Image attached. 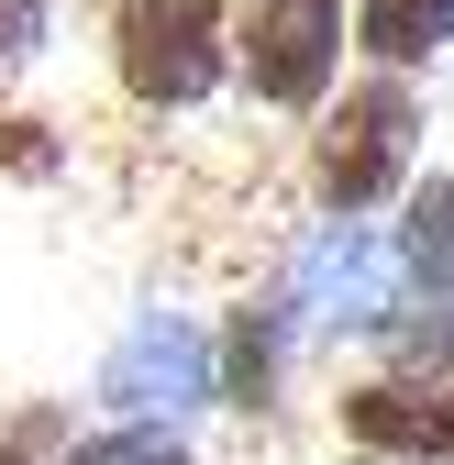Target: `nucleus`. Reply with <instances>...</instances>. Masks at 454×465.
Masks as SVG:
<instances>
[{"instance_id": "obj_15", "label": "nucleus", "mask_w": 454, "mask_h": 465, "mask_svg": "<svg viewBox=\"0 0 454 465\" xmlns=\"http://www.w3.org/2000/svg\"><path fill=\"white\" fill-rule=\"evenodd\" d=\"M355 465H410V454H355Z\"/></svg>"}, {"instance_id": "obj_2", "label": "nucleus", "mask_w": 454, "mask_h": 465, "mask_svg": "<svg viewBox=\"0 0 454 465\" xmlns=\"http://www.w3.org/2000/svg\"><path fill=\"white\" fill-rule=\"evenodd\" d=\"M111 67L144 111H189L222 89L233 67V34H222L211 0H123V23H111Z\"/></svg>"}, {"instance_id": "obj_1", "label": "nucleus", "mask_w": 454, "mask_h": 465, "mask_svg": "<svg viewBox=\"0 0 454 465\" xmlns=\"http://www.w3.org/2000/svg\"><path fill=\"white\" fill-rule=\"evenodd\" d=\"M410 144H421V100L400 78H366L344 111L321 123V155H311V178L332 200V222H366L410 189Z\"/></svg>"}, {"instance_id": "obj_12", "label": "nucleus", "mask_w": 454, "mask_h": 465, "mask_svg": "<svg viewBox=\"0 0 454 465\" xmlns=\"http://www.w3.org/2000/svg\"><path fill=\"white\" fill-rule=\"evenodd\" d=\"M67 465H200L178 432H144V421H123V432H100V443H78Z\"/></svg>"}, {"instance_id": "obj_7", "label": "nucleus", "mask_w": 454, "mask_h": 465, "mask_svg": "<svg viewBox=\"0 0 454 465\" xmlns=\"http://www.w3.org/2000/svg\"><path fill=\"white\" fill-rule=\"evenodd\" d=\"M289 300H244L233 332L211 343V399H233V411H277V377H289Z\"/></svg>"}, {"instance_id": "obj_13", "label": "nucleus", "mask_w": 454, "mask_h": 465, "mask_svg": "<svg viewBox=\"0 0 454 465\" xmlns=\"http://www.w3.org/2000/svg\"><path fill=\"white\" fill-rule=\"evenodd\" d=\"M0 166H12V178H55V144H44V123H0Z\"/></svg>"}, {"instance_id": "obj_9", "label": "nucleus", "mask_w": 454, "mask_h": 465, "mask_svg": "<svg viewBox=\"0 0 454 465\" xmlns=\"http://www.w3.org/2000/svg\"><path fill=\"white\" fill-rule=\"evenodd\" d=\"M355 45L400 78V67H421V55L454 45V0H366V12H355Z\"/></svg>"}, {"instance_id": "obj_6", "label": "nucleus", "mask_w": 454, "mask_h": 465, "mask_svg": "<svg viewBox=\"0 0 454 465\" xmlns=\"http://www.w3.org/2000/svg\"><path fill=\"white\" fill-rule=\"evenodd\" d=\"M344 432L366 454H410V465H454V388H410V377H366L344 399Z\"/></svg>"}, {"instance_id": "obj_10", "label": "nucleus", "mask_w": 454, "mask_h": 465, "mask_svg": "<svg viewBox=\"0 0 454 465\" xmlns=\"http://www.w3.org/2000/svg\"><path fill=\"white\" fill-rule=\"evenodd\" d=\"M377 343H388V366H400L410 388H443V366H454V311L410 288V300H400V311L377 322Z\"/></svg>"}, {"instance_id": "obj_8", "label": "nucleus", "mask_w": 454, "mask_h": 465, "mask_svg": "<svg viewBox=\"0 0 454 465\" xmlns=\"http://www.w3.org/2000/svg\"><path fill=\"white\" fill-rule=\"evenodd\" d=\"M410 200V222H400V277L421 288V300H454V178H421V189H400Z\"/></svg>"}, {"instance_id": "obj_3", "label": "nucleus", "mask_w": 454, "mask_h": 465, "mask_svg": "<svg viewBox=\"0 0 454 465\" xmlns=\"http://www.w3.org/2000/svg\"><path fill=\"white\" fill-rule=\"evenodd\" d=\"M400 300H410V277L388 255V232H366V222H321L289 277V322H321V332H377Z\"/></svg>"}, {"instance_id": "obj_5", "label": "nucleus", "mask_w": 454, "mask_h": 465, "mask_svg": "<svg viewBox=\"0 0 454 465\" xmlns=\"http://www.w3.org/2000/svg\"><path fill=\"white\" fill-rule=\"evenodd\" d=\"M344 67V0H255L244 23V78L277 111H311Z\"/></svg>"}, {"instance_id": "obj_11", "label": "nucleus", "mask_w": 454, "mask_h": 465, "mask_svg": "<svg viewBox=\"0 0 454 465\" xmlns=\"http://www.w3.org/2000/svg\"><path fill=\"white\" fill-rule=\"evenodd\" d=\"M78 454V421H67V399H34V411L0 421V465H67Z\"/></svg>"}, {"instance_id": "obj_4", "label": "nucleus", "mask_w": 454, "mask_h": 465, "mask_svg": "<svg viewBox=\"0 0 454 465\" xmlns=\"http://www.w3.org/2000/svg\"><path fill=\"white\" fill-rule=\"evenodd\" d=\"M100 399H111L123 421H144V432H166L178 411H211V332L178 322V311H144L123 343H111Z\"/></svg>"}, {"instance_id": "obj_14", "label": "nucleus", "mask_w": 454, "mask_h": 465, "mask_svg": "<svg viewBox=\"0 0 454 465\" xmlns=\"http://www.w3.org/2000/svg\"><path fill=\"white\" fill-rule=\"evenodd\" d=\"M44 45V0H0V67H23Z\"/></svg>"}]
</instances>
